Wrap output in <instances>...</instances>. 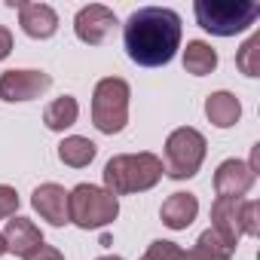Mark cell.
I'll use <instances>...</instances> for the list:
<instances>
[{
    "label": "cell",
    "instance_id": "2e32d148",
    "mask_svg": "<svg viewBox=\"0 0 260 260\" xmlns=\"http://www.w3.org/2000/svg\"><path fill=\"white\" fill-rule=\"evenodd\" d=\"M233 245H226L214 230H205L190 251H181V260H233Z\"/></svg>",
    "mask_w": 260,
    "mask_h": 260
},
{
    "label": "cell",
    "instance_id": "5bb4252c",
    "mask_svg": "<svg viewBox=\"0 0 260 260\" xmlns=\"http://www.w3.org/2000/svg\"><path fill=\"white\" fill-rule=\"evenodd\" d=\"M199 214V199L193 193H172L162 208H159V217L169 230H187Z\"/></svg>",
    "mask_w": 260,
    "mask_h": 260
},
{
    "label": "cell",
    "instance_id": "d6986e66",
    "mask_svg": "<svg viewBox=\"0 0 260 260\" xmlns=\"http://www.w3.org/2000/svg\"><path fill=\"white\" fill-rule=\"evenodd\" d=\"M184 68L193 77H208L217 68V52L205 40H190L187 49H184Z\"/></svg>",
    "mask_w": 260,
    "mask_h": 260
},
{
    "label": "cell",
    "instance_id": "8fae6325",
    "mask_svg": "<svg viewBox=\"0 0 260 260\" xmlns=\"http://www.w3.org/2000/svg\"><path fill=\"white\" fill-rule=\"evenodd\" d=\"M242 205L245 199L236 196H217L211 202V230L233 248L242 239Z\"/></svg>",
    "mask_w": 260,
    "mask_h": 260
},
{
    "label": "cell",
    "instance_id": "7402d4cb",
    "mask_svg": "<svg viewBox=\"0 0 260 260\" xmlns=\"http://www.w3.org/2000/svg\"><path fill=\"white\" fill-rule=\"evenodd\" d=\"M19 211V193L7 184H0V220L4 217H13Z\"/></svg>",
    "mask_w": 260,
    "mask_h": 260
},
{
    "label": "cell",
    "instance_id": "9c48e42d",
    "mask_svg": "<svg viewBox=\"0 0 260 260\" xmlns=\"http://www.w3.org/2000/svg\"><path fill=\"white\" fill-rule=\"evenodd\" d=\"M4 242H7V251L16 254V257H22V260H31V257L46 245L40 226H37L34 220H28V217H19V214H13V217L7 220V226H4Z\"/></svg>",
    "mask_w": 260,
    "mask_h": 260
},
{
    "label": "cell",
    "instance_id": "7c38bea8",
    "mask_svg": "<svg viewBox=\"0 0 260 260\" xmlns=\"http://www.w3.org/2000/svg\"><path fill=\"white\" fill-rule=\"evenodd\" d=\"M31 205H34V211L43 217V220H49L52 226H64V223H71V208H68V190L61 187V184H40L34 193H31Z\"/></svg>",
    "mask_w": 260,
    "mask_h": 260
},
{
    "label": "cell",
    "instance_id": "6da1fadb",
    "mask_svg": "<svg viewBox=\"0 0 260 260\" xmlns=\"http://www.w3.org/2000/svg\"><path fill=\"white\" fill-rule=\"evenodd\" d=\"M181 16L166 7H141L122 25V46L135 64L162 68L181 46Z\"/></svg>",
    "mask_w": 260,
    "mask_h": 260
},
{
    "label": "cell",
    "instance_id": "ac0fdd59",
    "mask_svg": "<svg viewBox=\"0 0 260 260\" xmlns=\"http://www.w3.org/2000/svg\"><path fill=\"white\" fill-rule=\"evenodd\" d=\"M95 153H98L95 141H89L83 135H71V138H64L58 144V159L64 166H71V169H86L95 159Z\"/></svg>",
    "mask_w": 260,
    "mask_h": 260
},
{
    "label": "cell",
    "instance_id": "ffe728a7",
    "mask_svg": "<svg viewBox=\"0 0 260 260\" xmlns=\"http://www.w3.org/2000/svg\"><path fill=\"white\" fill-rule=\"evenodd\" d=\"M236 68L245 77H260V34H254L242 43V49L236 52Z\"/></svg>",
    "mask_w": 260,
    "mask_h": 260
},
{
    "label": "cell",
    "instance_id": "4fadbf2b",
    "mask_svg": "<svg viewBox=\"0 0 260 260\" xmlns=\"http://www.w3.org/2000/svg\"><path fill=\"white\" fill-rule=\"evenodd\" d=\"M254 181H257V175L242 159H223L217 166V172H214V190H217V196H236V199H242L254 187Z\"/></svg>",
    "mask_w": 260,
    "mask_h": 260
},
{
    "label": "cell",
    "instance_id": "3957f363",
    "mask_svg": "<svg viewBox=\"0 0 260 260\" xmlns=\"http://www.w3.org/2000/svg\"><path fill=\"white\" fill-rule=\"evenodd\" d=\"M193 16L202 31L214 37H236L257 22L260 7L254 0H196Z\"/></svg>",
    "mask_w": 260,
    "mask_h": 260
},
{
    "label": "cell",
    "instance_id": "9a60e30c",
    "mask_svg": "<svg viewBox=\"0 0 260 260\" xmlns=\"http://www.w3.org/2000/svg\"><path fill=\"white\" fill-rule=\"evenodd\" d=\"M205 116L217 128H233L239 122V116H242V104H239V98L233 92L220 89V92H211L205 98Z\"/></svg>",
    "mask_w": 260,
    "mask_h": 260
},
{
    "label": "cell",
    "instance_id": "e0dca14e",
    "mask_svg": "<svg viewBox=\"0 0 260 260\" xmlns=\"http://www.w3.org/2000/svg\"><path fill=\"white\" fill-rule=\"evenodd\" d=\"M77 116H80V104L74 95H61V98L49 101L43 110V122L49 132H64V128H71L77 122Z\"/></svg>",
    "mask_w": 260,
    "mask_h": 260
},
{
    "label": "cell",
    "instance_id": "277c9868",
    "mask_svg": "<svg viewBox=\"0 0 260 260\" xmlns=\"http://www.w3.org/2000/svg\"><path fill=\"white\" fill-rule=\"evenodd\" d=\"M128 98L132 89L122 77H104L92 92V122L104 135H119L128 122Z\"/></svg>",
    "mask_w": 260,
    "mask_h": 260
},
{
    "label": "cell",
    "instance_id": "30bf717a",
    "mask_svg": "<svg viewBox=\"0 0 260 260\" xmlns=\"http://www.w3.org/2000/svg\"><path fill=\"white\" fill-rule=\"evenodd\" d=\"M7 7L19 10V25L34 40H49L58 31V13L49 4H22V0H7Z\"/></svg>",
    "mask_w": 260,
    "mask_h": 260
},
{
    "label": "cell",
    "instance_id": "7a4b0ae2",
    "mask_svg": "<svg viewBox=\"0 0 260 260\" xmlns=\"http://www.w3.org/2000/svg\"><path fill=\"white\" fill-rule=\"evenodd\" d=\"M162 159L156 153H119L104 166V190L113 196H132L153 190L162 181Z\"/></svg>",
    "mask_w": 260,
    "mask_h": 260
},
{
    "label": "cell",
    "instance_id": "4316f807",
    "mask_svg": "<svg viewBox=\"0 0 260 260\" xmlns=\"http://www.w3.org/2000/svg\"><path fill=\"white\" fill-rule=\"evenodd\" d=\"M141 260H144V257H141Z\"/></svg>",
    "mask_w": 260,
    "mask_h": 260
},
{
    "label": "cell",
    "instance_id": "603a6c76",
    "mask_svg": "<svg viewBox=\"0 0 260 260\" xmlns=\"http://www.w3.org/2000/svg\"><path fill=\"white\" fill-rule=\"evenodd\" d=\"M10 52H13V34H10V28L0 25V61H4Z\"/></svg>",
    "mask_w": 260,
    "mask_h": 260
},
{
    "label": "cell",
    "instance_id": "8992f818",
    "mask_svg": "<svg viewBox=\"0 0 260 260\" xmlns=\"http://www.w3.org/2000/svg\"><path fill=\"white\" fill-rule=\"evenodd\" d=\"M205 135L193 125H181L166 138V175L172 181H187L193 178L199 169H202V159H205Z\"/></svg>",
    "mask_w": 260,
    "mask_h": 260
},
{
    "label": "cell",
    "instance_id": "484cf974",
    "mask_svg": "<svg viewBox=\"0 0 260 260\" xmlns=\"http://www.w3.org/2000/svg\"><path fill=\"white\" fill-rule=\"evenodd\" d=\"M98 260H122V257H116V254H104V257H98Z\"/></svg>",
    "mask_w": 260,
    "mask_h": 260
},
{
    "label": "cell",
    "instance_id": "52a82bcc",
    "mask_svg": "<svg viewBox=\"0 0 260 260\" xmlns=\"http://www.w3.org/2000/svg\"><path fill=\"white\" fill-rule=\"evenodd\" d=\"M52 86V77L46 71H4L0 74V101H31V98H40L46 89Z\"/></svg>",
    "mask_w": 260,
    "mask_h": 260
},
{
    "label": "cell",
    "instance_id": "ba28073f",
    "mask_svg": "<svg viewBox=\"0 0 260 260\" xmlns=\"http://www.w3.org/2000/svg\"><path fill=\"white\" fill-rule=\"evenodd\" d=\"M116 28V13L104 4H89L77 13L74 19V34L77 40L89 43V46H101L107 40V34Z\"/></svg>",
    "mask_w": 260,
    "mask_h": 260
},
{
    "label": "cell",
    "instance_id": "cb8c5ba5",
    "mask_svg": "<svg viewBox=\"0 0 260 260\" xmlns=\"http://www.w3.org/2000/svg\"><path fill=\"white\" fill-rule=\"evenodd\" d=\"M31 260H64V254H61L58 248H52V245H43Z\"/></svg>",
    "mask_w": 260,
    "mask_h": 260
},
{
    "label": "cell",
    "instance_id": "5b68a950",
    "mask_svg": "<svg viewBox=\"0 0 260 260\" xmlns=\"http://www.w3.org/2000/svg\"><path fill=\"white\" fill-rule=\"evenodd\" d=\"M68 208H71V223H77L80 230H101L116 220L119 199L113 193H107L104 187L77 184L68 193Z\"/></svg>",
    "mask_w": 260,
    "mask_h": 260
},
{
    "label": "cell",
    "instance_id": "44dd1931",
    "mask_svg": "<svg viewBox=\"0 0 260 260\" xmlns=\"http://www.w3.org/2000/svg\"><path fill=\"white\" fill-rule=\"evenodd\" d=\"M242 236H260V202L245 199L242 205Z\"/></svg>",
    "mask_w": 260,
    "mask_h": 260
},
{
    "label": "cell",
    "instance_id": "d4e9b609",
    "mask_svg": "<svg viewBox=\"0 0 260 260\" xmlns=\"http://www.w3.org/2000/svg\"><path fill=\"white\" fill-rule=\"evenodd\" d=\"M7 254V242H4V233H0V257Z\"/></svg>",
    "mask_w": 260,
    "mask_h": 260
}]
</instances>
